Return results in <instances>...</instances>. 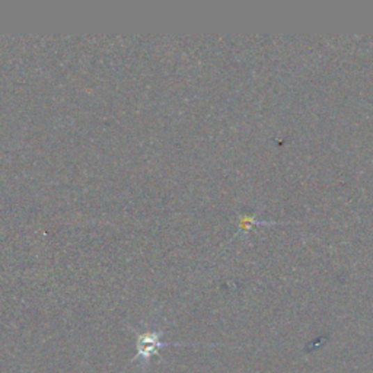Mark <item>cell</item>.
Returning <instances> with one entry per match:
<instances>
[{"label":"cell","instance_id":"6da1fadb","mask_svg":"<svg viewBox=\"0 0 373 373\" xmlns=\"http://www.w3.org/2000/svg\"><path fill=\"white\" fill-rule=\"evenodd\" d=\"M161 333H145L140 334L137 338V347L138 353L136 356V359H143L149 360L153 354H157L161 347L169 346L168 343H162L161 341Z\"/></svg>","mask_w":373,"mask_h":373},{"label":"cell","instance_id":"7a4b0ae2","mask_svg":"<svg viewBox=\"0 0 373 373\" xmlns=\"http://www.w3.org/2000/svg\"><path fill=\"white\" fill-rule=\"evenodd\" d=\"M254 225H278V223L277 222H260V221H255L253 216H248V214L239 216V229L241 230H250Z\"/></svg>","mask_w":373,"mask_h":373}]
</instances>
